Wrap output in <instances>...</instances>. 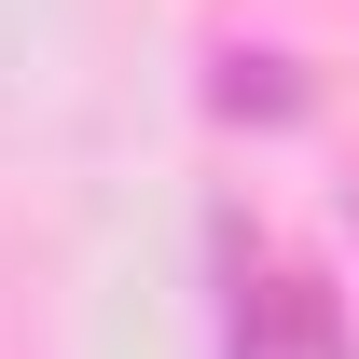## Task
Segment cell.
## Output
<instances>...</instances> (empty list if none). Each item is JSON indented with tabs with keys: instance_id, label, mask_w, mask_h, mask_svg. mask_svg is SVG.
Returning <instances> with one entry per match:
<instances>
[{
	"instance_id": "obj_1",
	"label": "cell",
	"mask_w": 359,
	"mask_h": 359,
	"mask_svg": "<svg viewBox=\"0 0 359 359\" xmlns=\"http://www.w3.org/2000/svg\"><path fill=\"white\" fill-rule=\"evenodd\" d=\"M222 111H235V125H249V111H263V125H290V111H304V83H290L276 55H222Z\"/></svg>"
}]
</instances>
